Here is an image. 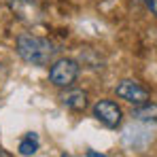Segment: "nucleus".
<instances>
[{
    "label": "nucleus",
    "instance_id": "4",
    "mask_svg": "<svg viewBox=\"0 0 157 157\" xmlns=\"http://www.w3.org/2000/svg\"><path fill=\"white\" fill-rule=\"evenodd\" d=\"M117 96L121 98V100H125V102H130V104H144L147 100H149V89H144L140 83H136V81H121L119 85H117Z\"/></svg>",
    "mask_w": 157,
    "mask_h": 157
},
{
    "label": "nucleus",
    "instance_id": "8",
    "mask_svg": "<svg viewBox=\"0 0 157 157\" xmlns=\"http://www.w3.org/2000/svg\"><path fill=\"white\" fill-rule=\"evenodd\" d=\"M9 4H11V9H13L15 13H21V9L30 4V0H9Z\"/></svg>",
    "mask_w": 157,
    "mask_h": 157
},
{
    "label": "nucleus",
    "instance_id": "1",
    "mask_svg": "<svg viewBox=\"0 0 157 157\" xmlns=\"http://www.w3.org/2000/svg\"><path fill=\"white\" fill-rule=\"evenodd\" d=\"M17 53L24 62L32 64V66H47L49 62H53L57 49L47 38L32 36V34H21L17 38Z\"/></svg>",
    "mask_w": 157,
    "mask_h": 157
},
{
    "label": "nucleus",
    "instance_id": "5",
    "mask_svg": "<svg viewBox=\"0 0 157 157\" xmlns=\"http://www.w3.org/2000/svg\"><path fill=\"white\" fill-rule=\"evenodd\" d=\"M132 117H134V121L144 123V125L157 123V104H153V102H144V104L136 106V108L132 110Z\"/></svg>",
    "mask_w": 157,
    "mask_h": 157
},
{
    "label": "nucleus",
    "instance_id": "7",
    "mask_svg": "<svg viewBox=\"0 0 157 157\" xmlns=\"http://www.w3.org/2000/svg\"><path fill=\"white\" fill-rule=\"evenodd\" d=\"M36 151H38V136L34 132H30L26 138L19 142V155L30 157V155H34Z\"/></svg>",
    "mask_w": 157,
    "mask_h": 157
},
{
    "label": "nucleus",
    "instance_id": "12",
    "mask_svg": "<svg viewBox=\"0 0 157 157\" xmlns=\"http://www.w3.org/2000/svg\"><path fill=\"white\" fill-rule=\"evenodd\" d=\"M0 157H6V155H4V153H0Z\"/></svg>",
    "mask_w": 157,
    "mask_h": 157
},
{
    "label": "nucleus",
    "instance_id": "3",
    "mask_svg": "<svg viewBox=\"0 0 157 157\" xmlns=\"http://www.w3.org/2000/svg\"><path fill=\"white\" fill-rule=\"evenodd\" d=\"M91 113H94V117L106 125V128H110V130H115V128H119L121 125V119H123V113H121V108L115 104L113 100H98L94 108H91Z\"/></svg>",
    "mask_w": 157,
    "mask_h": 157
},
{
    "label": "nucleus",
    "instance_id": "9",
    "mask_svg": "<svg viewBox=\"0 0 157 157\" xmlns=\"http://www.w3.org/2000/svg\"><path fill=\"white\" fill-rule=\"evenodd\" d=\"M142 2H144V6L151 11V15L157 17V0H142Z\"/></svg>",
    "mask_w": 157,
    "mask_h": 157
},
{
    "label": "nucleus",
    "instance_id": "11",
    "mask_svg": "<svg viewBox=\"0 0 157 157\" xmlns=\"http://www.w3.org/2000/svg\"><path fill=\"white\" fill-rule=\"evenodd\" d=\"M62 157H72V155H68V153H62Z\"/></svg>",
    "mask_w": 157,
    "mask_h": 157
},
{
    "label": "nucleus",
    "instance_id": "10",
    "mask_svg": "<svg viewBox=\"0 0 157 157\" xmlns=\"http://www.w3.org/2000/svg\"><path fill=\"white\" fill-rule=\"evenodd\" d=\"M87 157H104V155H98V153H94V151H87Z\"/></svg>",
    "mask_w": 157,
    "mask_h": 157
},
{
    "label": "nucleus",
    "instance_id": "2",
    "mask_svg": "<svg viewBox=\"0 0 157 157\" xmlns=\"http://www.w3.org/2000/svg\"><path fill=\"white\" fill-rule=\"evenodd\" d=\"M78 77V64L70 57L55 59L53 66L49 68V81L55 87H70Z\"/></svg>",
    "mask_w": 157,
    "mask_h": 157
},
{
    "label": "nucleus",
    "instance_id": "6",
    "mask_svg": "<svg viewBox=\"0 0 157 157\" xmlns=\"http://www.w3.org/2000/svg\"><path fill=\"white\" fill-rule=\"evenodd\" d=\"M59 100L68 110H83L87 106V94L81 91V89H70V91L62 94Z\"/></svg>",
    "mask_w": 157,
    "mask_h": 157
}]
</instances>
